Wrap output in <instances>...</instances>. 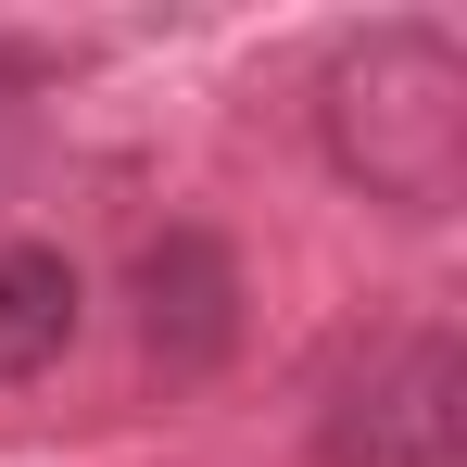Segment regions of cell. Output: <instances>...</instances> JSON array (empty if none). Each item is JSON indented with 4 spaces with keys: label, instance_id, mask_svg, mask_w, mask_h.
Instances as JSON below:
<instances>
[{
    "label": "cell",
    "instance_id": "obj_1",
    "mask_svg": "<svg viewBox=\"0 0 467 467\" xmlns=\"http://www.w3.org/2000/svg\"><path fill=\"white\" fill-rule=\"evenodd\" d=\"M328 164L404 215H442L467 190V51L442 26H367L328 64Z\"/></svg>",
    "mask_w": 467,
    "mask_h": 467
},
{
    "label": "cell",
    "instance_id": "obj_2",
    "mask_svg": "<svg viewBox=\"0 0 467 467\" xmlns=\"http://www.w3.org/2000/svg\"><path fill=\"white\" fill-rule=\"evenodd\" d=\"M328 467H467V367L455 341H391L328 417Z\"/></svg>",
    "mask_w": 467,
    "mask_h": 467
},
{
    "label": "cell",
    "instance_id": "obj_3",
    "mask_svg": "<svg viewBox=\"0 0 467 467\" xmlns=\"http://www.w3.org/2000/svg\"><path fill=\"white\" fill-rule=\"evenodd\" d=\"M140 341H152L164 367H215L240 341V265L202 228H164L140 253Z\"/></svg>",
    "mask_w": 467,
    "mask_h": 467
},
{
    "label": "cell",
    "instance_id": "obj_4",
    "mask_svg": "<svg viewBox=\"0 0 467 467\" xmlns=\"http://www.w3.org/2000/svg\"><path fill=\"white\" fill-rule=\"evenodd\" d=\"M77 341V265L64 253H0V379H38L51 354Z\"/></svg>",
    "mask_w": 467,
    "mask_h": 467
}]
</instances>
